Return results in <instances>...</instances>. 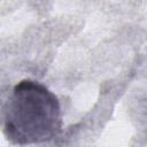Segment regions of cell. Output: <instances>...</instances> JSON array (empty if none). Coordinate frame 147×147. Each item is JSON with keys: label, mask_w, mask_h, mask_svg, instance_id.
Masks as SVG:
<instances>
[{"label": "cell", "mask_w": 147, "mask_h": 147, "mask_svg": "<svg viewBox=\"0 0 147 147\" xmlns=\"http://www.w3.org/2000/svg\"><path fill=\"white\" fill-rule=\"evenodd\" d=\"M2 119L3 134L20 146L49 141L62 127L57 96L45 85L30 79L14 86L3 106Z\"/></svg>", "instance_id": "cell-1"}]
</instances>
